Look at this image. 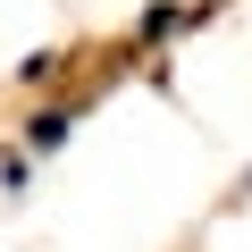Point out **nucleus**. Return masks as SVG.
<instances>
[{"mask_svg":"<svg viewBox=\"0 0 252 252\" xmlns=\"http://www.w3.org/2000/svg\"><path fill=\"white\" fill-rule=\"evenodd\" d=\"M227 9V0H143L135 9V26H126V59H160V51H177V42H193L210 17Z\"/></svg>","mask_w":252,"mask_h":252,"instance_id":"1","label":"nucleus"},{"mask_svg":"<svg viewBox=\"0 0 252 252\" xmlns=\"http://www.w3.org/2000/svg\"><path fill=\"white\" fill-rule=\"evenodd\" d=\"M101 84H109V76H84L76 93H34V109L17 118V143H26L34 160H51V152H67V143H76V126H84V109L101 101Z\"/></svg>","mask_w":252,"mask_h":252,"instance_id":"2","label":"nucleus"},{"mask_svg":"<svg viewBox=\"0 0 252 252\" xmlns=\"http://www.w3.org/2000/svg\"><path fill=\"white\" fill-rule=\"evenodd\" d=\"M26 185H34V152L9 135L0 143V202H26Z\"/></svg>","mask_w":252,"mask_h":252,"instance_id":"3","label":"nucleus"}]
</instances>
